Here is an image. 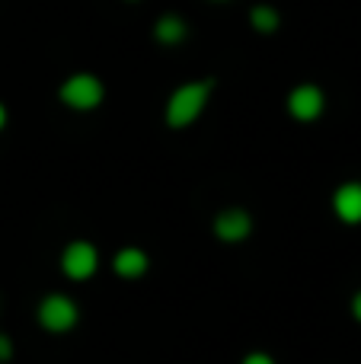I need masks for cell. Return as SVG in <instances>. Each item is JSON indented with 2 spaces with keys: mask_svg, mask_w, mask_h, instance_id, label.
<instances>
[{
  "mask_svg": "<svg viewBox=\"0 0 361 364\" xmlns=\"http://www.w3.org/2000/svg\"><path fill=\"white\" fill-rule=\"evenodd\" d=\"M215 80H189L183 87H176L166 100V125L170 128H189L198 115L205 112L211 100Z\"/></svg>",
  "mask_w": 361,
  "mask_h": 364,
  "instance_id": "cell-1",
  "label": "cell"
},
{
  "mask_svg": "<svg viewBox=\"0 0 361 364\" xmlns=\"http://www.w3.org/2000/svg\"><path fill=\"white\" fill-rule=\"evenodd\" d=\"M102 96H106V87H102V80L96 74H70L68 80L58 87V100L64 102L68 109H74V112H90V109H96L102 102Z\"/></svg>",
  "mask_w": 361,
  "mask_h": 364,
  "instance_id": "cell-2",
  "label": "cell"
},
{
  "mask_svg": "<svg viewBox=\"0 0 361 364\" xmlns=\"http://www.w3.org/2000/svg\"><path fill=\"white\" fill-rule=\"evenodd\" d=\"M77 320H80V307H77L74 297L68 294H45L42 304H38V323H42V329H48V333H70V329L77 326Z\"/></svg>",
  "mask_w": 361,
  "mask_h": 364,
  "instance_id": "cell-3",
  "label": "cell"
},
{
  "mask_svg": "<svg viewBox=\"0 0 361 364\" xmlns=\"http://www.w3.org/2000/svg\"><path fill=\"white\" fill-rule=\"evenodd\" d=\"M61 269L70 282H87V278H93L96 269H99V250H96L90 240H74V243H68L61 252Z\"/></svg>",
  "mask_w": 361,
  "mask_h": 364,
  "instance_id": "cell-4",
  "label": "cell"
},
{
  "mask_svg": "<svg viewBox=\"0 0 361 364\" xmlns=\"http://www.w3.org/2000/svg\"><path fill=\"white\" fill-rule=\"evenodd\" d=\"M326 109V96L317 83H301L288 93V112L298 122H317Z\"/></svg>",
  "mask_w": 361,
  "mask_h": 364,
  "instance_id": "cell-5",
  "label": "cell"
},
{
  "mask_svg": "<svg viewBox=\"0 0 361 364\" xmlns=\"http://www.w3.org/2000/svg\"><path fill=\"white\" fill-rule=\"evenodd\" d=\"M215 233L224 243H243L253 233V218L243 208H224L215 218Z\"/></svg>",
  "mask_w": 361,
  "mask_h": 364,
  "instance_id": "cell-6",
  "label": "cell"
},
{
  "mask_svg": "<svg viewBox=\"0 0 361 364\" xmlns=\"http://www.w3.org/2000/svg\"><path fill=\"white\" fill-rule=\"evenodd\" d=\"M333 211L343 224L355 227L361 224V182L358 179H349L333 192Z\"/></svg>",
  "mask_w": 361,
  "mask_h": 364,
  "instance_id": "cell-7",
  "label": "cell"
},
{
  "mask_svg": "<svg viewBox=\"0 0 361 364\" xmlns=\"http://www.w3.org/2000/svg\"><path fill=\"white\" fill-rule=\"evenodd\" d=\"M112 269L119 278H141L147 269H151V256L138 246H125L112 256Z\"/></svg>",
  "mask_w": 361,
  "mask_h": 364,
  "instance_id": "cell-8",
  "label": "cell"
},
{
  "mask_svg": "<svg viewBox=\"0 0 361 364\" xmlns=\"http://www.w3.org/2000/svg\"><path fill=\"white\" fill-rule=\"evenodd\" d=\"M185 36H189V26H185V19L176 16V13H163V16L153 23V38H157L160 45H179V42H185Z\"/></svg>",
  "mask_w": 361,
  "mask_h": 364,
  "instance_id": "cell-9",
  "label": "cell"
},
{
  "mask_svg": "<svg viewBox=\"0 0 361 364\" xmlns=\"http://www.w3.org/2000/svg\"><path fill=\"white\" fill-rule=\"evenodd\" d=\"M249 26H253L256 32H275L281 26V13L275 10V6H269V4H256L253 10H249Z\"/></svg>",
  "mask_w": 361,
  "mask_h": 364,
  "instance_id": "cell-10",
  "label": "cell"
},
{
  "mask_svg": "<svg viewBox=\"0 0 361 364\" xmlns=\"http://www.w3.org/2000/svg\"><path fill=\"white\" fill-rule=\"evenodd\" d=\"M13 358V339L6 333H0V364Z\"/></svg>",
  "mask_w": 361,
  "mask_h": 364,
  "instance_id": "cell-11",
  "label": "cell"
},
{
  "mask_svg": "<svg viewBox=\"0 0 361 364\" xmlns=\"http://www.w3.org/2000/svg\"><path fill=\"white\" fill-rule=\"evenodd\" d=\"M243 364H275V358L266 352H249L247 358H243Z\"/></svg>",
  "mask_w": 361,
  "mask_h": 364,
  "instance_id": "cell-12",
  "label": "cell"
},
{
  "mask_svg": "<svg viewBox=\"0 0 361 364\" xmlns=\"http://www.w3.org/2000/svg\"><path fill=\"white\" fill-rule=\"evenodd\" d=\"M349 307H352V316H355V320L361 323V291H355V294H352V304H349Z\"/></svg>",
  "mask_w": 361,
  "mask_h": 364,
  "instance_id": "cell-13",
  "label": "cell"
},
{
  "mask_svg": "<svg viewBox=\"0 0 361 364\" xmlns=\"http://www.w3.org/2000/svg\"><path fill=\"white\" fill-rule=\"evenodd\" d=\"M4 125H6V106L0 102V128H4Z\"/></svg>",
  "mask_w": 361,
  "mask_h": 364,
  "instance_id": "cell-14",
  "label": "cell"
},
{
  "mask_svg": "<svg viewBox=\"0 0 361 364\" xmlns=\"http://www.w3.org/2000/svg\"><path fill=\"white\" fill-rule=\"evenodd\" d=\"M215 4H227V0H215Z\"/></svg>",
  "mask_w": 361,
  "mask_h": 364,
  "instance_id": "cell-15",
  "label": "cell"
}]
</instances>
